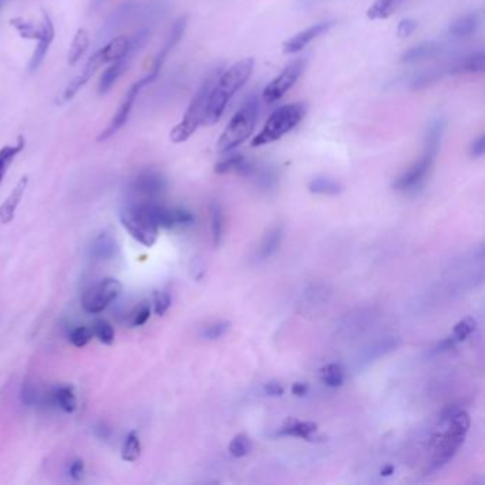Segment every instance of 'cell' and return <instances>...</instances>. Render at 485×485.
Returning <instances> with one entry per match:
<instances>
[{"instance_id":"1","label":"cell","mask_w":485,"mask_h":485,"mask_svg":"<svg viewBox=\"0 0 485 485\" xmlns=\"http://www.w3.org/2000/svg\"><path fill=\"white\" fill-rule=\"evenodd\" d=\"M254 65V58H248L239 60L225 72L222 70L221 74L215 80L212 90H211L204 126H214L221 119L232 97L247 84L248 80L252 76Z\"/></svg>"},{"instance_id":"2","label":"cell","mask_w":485,"mask_h":485,"mask_svg":"<svg viewBox=\"0 0 485 485\" xmlns=\"http://www.w3.org/2000/svg\"><path fill=\"white\" fill-rule=\"evenodd\" d=\"M224 65H218L205 77L203 84L199 86L196 96L192 97L189 109L185 110L181 121L175 126L170 133V140L174 144H181L187 142L192 135H196L201 126H204V119L207 112L208 100H210L211 90L214 86L215 80L221 74Z\"/></svg>"},{"instance_id":"3","label":"cell","mask_w":485,"mask_h":485,"mask_svg":"<svg viewBox=\"0 0 485 485\" xmlns=\"http://www.w3.org/2000/svg\"><path fill=\"white\" fill-rule=\"evenodd\" d=\"M127 48L128 37L117 36L110 40L109 43L103 46L102 49H98L95 55L89 58L81 72L74 79L70 80V83L65 86L62 95L58 98V104L69 103L81 90V88L90 81L91 77L95 76L100 67L121 58L127 51Z\"/></svg>"},{"instance_id":"4","label":"cell","mask_w":485,"mask_h":485,"mask_svg":"<svg viewBox=\"0 0 485 485\" xmlns=\"http://www.w3.org/2000/svg\"><path fill=\"white\" fill-rule=\"evenodd\" d=\"M258 114H259V98L252 93L245 98V102L239 107L235 116L229 119L227 127L222 131L221 137L218 140V151L229 152L247 142L250 135L254 133Z\"/></svg>"},{"instance_id":"5","label":"cell","mask_w":485,"mask_h":485,"mask_svg":"<svg viewBox=\"0 0 485 485\" xmlns=\"http://www.w3.org/2000/svg\"><path fill=\"white\" fill-rule=\"evenodd\" d=\"M447 423V430L435 444V457L431 461V471H437L444 467L457 451L463 446L464 438L470 428V416L458 409H449L443 417Z\"/></svg>"},{"instance_id":"6","label":"cell","mask_w":485,"mask_h":485,"mask_svg":"<svg viewBox=\"0 0 485 485\" xmlns=\"http://www.w3.org/2000/svg\"><path fill=\"white\" fill-rule=\"evenodd\" d=\"M306 112H308V107L304 103H294V104L279 107L266 119L264 127L258 133L250 145L262 147V145L278 142L301 123L306 116Z\"/></svg>"},{"instance_id":"7","label":"cell","mask_w":485,"mask_h":485,"mask_svg":"<svg viewBox=\"0 0 485 485\" xmlns=\"http://www.w3.org/2000/svg\"><path fill=\"white\" fill-rule=\"evenodd\" d=\"M151 201H138L124 208L119 214L121 225L142 247L151 248L158 239L159 227L152 217Z\"/></svg>"},{"instance_id":"8","label":"cell","mask_w":485,"mask_h":485,"mask_svg":"<svg viewBox=\"0 0 485 485\" xmlns=\"http://www.w3.org/2000/svg\"><path fill=\"white\" fill-rule=\"evenodd\" d=\"M150 35H151L150 29L142 27V29L137 30L131 39H128L127 51L121 58L114 60L110 65L109 69L103 73L100 83H98V93H100V96L107 95L112 90V86L117 83V80L130 69L131 63L135 60V55L140 53V50L144 48V44L150 39Z\"/></svg>"},{"instance_id":"9","label":"cell","mask_w":485,"mask_h":485,"mask_svg":"<svg viewBox=\"0 0 485 485\" xmlns=\"http://www.w3.org/2000/svg\"><path fill=\"white\" fill-rule=\"evenodd\" d=\"M123 294V283L116 278H103L91 283L81 295V308L89 315H100Z\"/></svg>"},{"instance_id":"10","label":"cell","mask_w":485,"mask_h":485,"mask_svg":"<svg viewBox=\"0 0 485 485\" xmlns=\"http://www.w3.org/2000/svg\"><path fill=\"white\" fill-rule=\"evenodd\" d=\"M306 65H308L306 58H296L279 73L275 79L269 81L268 86L262 91L265 103L269 104V103L278 102L287 95L288 91L296 84L297 80L301 79L304 69H306Z\"/></svg>"},{"instance_id":"11","label":"cell","mask_w":485,"mask_h":485,"mask_svg":"<svg viewBox=\"0 0 485 485\" xmlns=\"http://www.w3.org/2000/svg\"><path fill=\"white\" fill-rule=\"evenodd\" d=\"M151 83L152 81H150V77L145 76L142 77V79L137 80V81L126 91L123 100L119 103V110H117L116 114L112 116L109 126L105 127V130L103 131L102 135H98V142H107L109 138H112V135H116L117 131L121 130V127H124V124L127 123L128 119H130L131 112H133V107H135V100H137L138 95H140V91Z\"/></svg>"},{"instance_id":"12","label":"cell","mask_w":485,"mask_h":485,"mask_svg":"<svg viewBox=\"0 0 485 485\" xmlns=\"http://www.w3.org/2000/svg\"><path fill=\"white\" fill-rule=\"evenodd\" d=\"M435 157H437L435 152L424 150L421 158L396 180L393 189L402 192L417 191V189H421L424 182L427 181L428 175L433 170Z\"/></svg>"},{"instance_id":"13","label":"cell","mask_w":485,"mask_h":485,"mask_svg":"<svg viewBox=\"0 0 485 485\" xmlns=\"http://www.w3.org/2000/svg\"><path fill=\"white\" fill-rule=\"evenodd\" d=\"M130 189L135 196L142 198V201H156L167 189V182L158 171L145 170L135 178Z\"/></svg>"},{"instance_id":"14","label":"cell","mask_w":485,"mask_h":485,"mask_svg":"<svg viewBox=\"0 0 485 485\" xmlns=\"http://www.w3.org/2000/svg\"><path fill=\"white\" fill-rule=\"evenodd\" d=\"M334 20H325V22L315 23L312 25L308 29L302 30V32L296 33L294 36L282 44V50L285 55H296L299 51L304 50V48H308L309 44L313 40L319 39L323 36L325 33L329 32L334 27Z\"/></svg>"},{"instance_id":"15","label":"cell","mask_w":485,"mask_h":485,"mask_svg":"<svg viewBox=\"0 0 485 485\" xmlns=\"http://www.w3.org/2000/svg\"><path fill=\"white\" fill-rule=\"evenodd\" d=\"M187 25H189V18H187V16H182V18L178 19L177 22L171 27L166 43H164L163 48L158 51V55L154 58L151 69H150L149 74L152 79H157V77H158L159 72L163 69L164 63L167 60L171 51L174 50L175 46L181 42L185 29H187Z\"/></svg>"},{"instance_id":"16","label":"cell","mask_w":485,"mask_h":485,"mask_svg":"<svg viewBox=\"0 0 485 485\" xmlns=\"http://www.w3.org/2000/svg\"><path fill=\"white\" fill-rule=\"evenodd\" d=\"M55 23L51 20L50 16L44 12L43 22L40 26V36L37 39V46L33 51L32 58L29 63V72L35 73L39 69L40 65L43 63L44 58L48 55L49 49H50L53 40H55Z\"/></svg>"},{"instance_id":"17","label":"cell","mask_w":485,"mask_h":485,"mask_svg":"<svg viewBox=\"0 0 485 485\" xmlns=\"http://www.w3.org/2000/svg\"><path fill=\"white\" fill-rule=\"evenodd\" d=\"M27 185H29V177L23 175L15 185V189H12L8 198L4 199V203L0 205V224L8 225L15 219L16 211L22 203Z\"/></svg>"},{"instance_id":"18","label":"cell","mask_w":485,"mask_h":485,"mask_svg":"<svg viewBox=\"0 0 485 485\" xmlns=\"http://www.w3.org/2000/svg\"><path fill=\"white\" fill-rule=\"evenodd\" d=\"M484 51L478 50L463 58H456L449 65L450 76H467V74H481L484 73Z\"/></svg>"},{"instance_id":"19","label":"cell","mask_w":485,"mask_h":485,"mask_svg":"<svg viewBox=\"0 0 485 485\" xmlns=\"http://www.w3.org/2000/svg\"><path fill=\"white\" fill-rule=\"evenodd\" d=\"M89 254L95 261H112L119 254V242L110 232H102L93 239Z\"/></svg>"},{"instance_id":"20","label":"cell","mask_w":485,"mask_h":485,"mask_svg":"<svg viewBox=\"0 0 485 485\" xmlns=\"http://www.w3.org/2000/svg\"><path fill=\"white\" fill-rule=\"evenodd\" d=\"M444 51V46L435 40L430 42H423V43L416 44L413 48L404 51L402 56V62L407 65H414V63L426 62L431 58H437Z\"/></svg>"},{"instance_id":"21","label":"cell","mask_w":485,"mask_h":485,"mask_svg":"<svg viewBox=\"0 0 485 485\" xmlns=\"http://www.w3.org/2000/svg\"><path fill=\"white\" fill-rule=\"evenodd\" d=\"M482 23V16L480 12H471L467 15L460 16L456 19L449 27V36L453 39H467V37L473 36L477 30L480 29V26Z\"/></svg>"},{"instance_id":"22","label":"cell","mask_w":485,"mask_h":485,"mask_svg":"<svg viewBox=\"0 0 485 485\" xmlns=\"http://www.w3.org/2000/svg\"><path fill=\"white\" fill-rule=\"evenodd\" d=\"M49 406L58 407L63 413L72 414L77 409L76 393L70 386H58L49 391Z\"/></svg>"},{"instance_id":"23","label":"cell","mask_w":485,"mask_h":485,"mask_svg":"<svg viewBox=\"0 0 485 485\" xmlns=\"http://www.w3.org/2000/svg\"><path fill=\"white\" fill-rule=\"evenodd\" d=\"M446 128L447 119L444 117L438 116L431 119L427 128H426V135H424V150L438 154Z\"/></svg>"},{"instance_id":"24","label":"cell","mask_w":485,"mask_h":485,"mask_svg":"<svg viewBox=\"0 0 485 485\" xmlns=\"http://www.w3.org/2000/svg\"><path fill=\"white\" fill-rule=\"evenodd\" d=\"M409 0H374V4L367 9V18L372 20H384L395 15L398 9Z\"/></svg>"},{"instance_id":"25","label":"cell","mask_w":485,"mask_h":485,"mask_svg":"<svg viewBox=\"0 0 485 485\" xmlns=\"http://www.w3.org/2000/svg\"><path fill=\"white\" fill-rule=\"evenodd\" d=\"M283 229L282 227H275L269 229L266 235L262 238L261 245L257 250V259L264 261L266 258L272 257L278 250L279 245L282 242Z\"/></svg>"},{"instance_id":"26","label":"cell","mask_w":485,"mask_h":485,"mask_svg":"<svg viewBox=\"0 0 485 485\" xmlns=\"http://www.w3.org/2000/svg\"><path fill=\"white\" fill-rule=\"evenodd\" d=\"M318 431V426L311 421H299L295 419H289L285 423L279 435H290V437L304 438V440H312V435Z\"/></svg>"},{"instance_id":"27","label":"cell","mask_w":485,"mask_h":485,"mask_svg":"<svg viewBox=\"0 0 485 485\" xmlns=\"http://www.w3.org/2000/svg\"><path fill=\"white\" fill-rule=\"evenodd\" d=\"M25 138H23V135H20L16 144L4 145V149H0V185L4 182L6 173H8L12 164L15 161L16 157L25 150Z\"/></svg>"},{"instance_id":"28","label":"cell","mask_w":485,"mask_h":485,"mask_svg":"<svg viewBox=\"0 0 485 485\" xmlns=\"http://www.w3.org/2000/svg\"><path fill=\"white\" fill-rule=\"evenodd\" d=\"M90 48V35L88 30L79 29L74 35L72 46H70L69 56H67V63L70 65H76L80 62V58L86 55V51Z\"/></svg>"},{"instance_id":"29","label":"cell","mask_w":485,"mask_h":485,"mask_svg":"<svg viewBox=\"0 0 485 485\" xmlns=\"http://www.w3.org/2000/svg\"><path fill=\"white\" fill-rule=\"evenodd\" d=\"M140 456H142V442H140L137 431L131 430L124 438L121 458L127 463H135Z\"/></svg>"},{"instance_id":"30","label":"cell","mask_w":485,"mask_h":485,"mask_svg":"<svg viewBox=\"0 0 485 485\" xmlns=\"http://www.w3.org/2000/svg\"><path fill=\"white\" fill-rule=\"evenodd\" d=\"M309 191L318 196H339L343 189L339 182L329 177H316L309 184Z\"/></svg>"},{"instance_id":"31","label":"cell","mask_w":485,"mask_h":485,"mask_svg":"<svg viewBox=\"0 0 485 485\" xmlns=\"http://www.w3.org/2000/svg\"><path fill=\"white\" fill-rule=\"evenodd\" d=\"M23 404L29 407L44 406L49 404V393H43L37 386L32 383L23 384L20 391Z\"/></svg>"},{"instance_id":"32","label":"cell","mask_w":485,"mask_h":485,"mask_svg":"<svg viewBox=\"0 0 485 485\" xmlns=\"http://www.w3.org/2000/svg\"><path fill=\"white\" fill-rule=\"evenodd\" d=\"M211 232H212V242L215 247H219L224 236V212L218 203L211 204Z\"/></svg>"},{"instance_id":"33","label":"cell","mask_w":485,"mask_h":485,"mask_svg":"<svg viewBox=\"0 0 485 485\" xmlns=\"http://www.w3.org/2000/svg\"><path fill=\"white\" fill-rule=\"evenodd\" d=\"M151 316V304L149 301H142L131 309L130 313L126 316V325L128 327H144Z\"/></svg>"},{"instance_id":"34","label":"cell","mask_w":485,"mask_h":485,"mask_svg":"<svg viewBox=\"0 0 485 485\" xmlns=\"http://www.w3.org/2000/svg\"><path fill=\"white\" fill-rule=\"evenodd\" d=\"M91 330H93V336L100 343L112 344V342L116 339V330L112 327V323L107 322L105 319H96L93 325H91Z\"/></svg>"},{"instance_id":"35","label":"cell","mask_w":485,"mask_h":485,"mask_svg":"<svg viewBox=\"0 0 485 485\" xmlns=\"http://www.w3.org/2000/svg\"><path fill=\"white\" fill-rule=\"evenodd\" d=\"M322 381L329 386V388H339L344 381V370L341 365L337 363H330L322 370Z\"/></svg>"},{"instance_id":"36","label":"cell","mask_w":485,"mask_h":485,"mask_svg":"<svg viewBox=\"0 0 485 485\" xmlns=\"http://www.w3.org/2000/svg\"><path fill=\"white\" fill-rule=\"evenodd\" d=\"M252 450V443H250V437L247 435H236L231 443H229V453L235 458H242V457L248 456Z\"/></svg>"},{"instance_id":"37","label":"cell","mask_w":485,"mask_h":485,"mask_svg":"<svg viewBox=\"0 0 485 485\" xmlns=\"http://www.w3.org/2000/svg\"><path fill=\"white\" fill-rule=\"evenodd\" d=\"M11 25L20 33L23 39L37 40L40 36V27L27 22L23 18L12 19Z\"/></svg>"},{"instance_id":"38","label":"cell","mask_w":485,"mask_h":485,"mask_svg":"<svg viewBox=\"0 0 485 485\" xmlns=\"http://www.w3.org/2000/svg\"><path fill=\"white\" fill-rule=\"evenodd\" d=\"M91 327H77L69 334V341L76 348H84L93 339Z\"/></svg>"},{"instance_id":"39","label":"cell","mask_w":485,"mask_h":485,"mask_svg":"<svg viewBox=\"0 0 485 485\" xmlns=\"http://www.w3.org/2000/svg\"><path fill=\"white\" fill-rule=\"evenodd\" d=\"M171 306V295L166 290H156L152 294V311L157 316H164Z\"/></svg>"},{"instance_id":"40","label":"cell","mask_w":485,"mask_h":485,"mask_svg":"<svg viewBox=\"0 0 485 485\" xmlns=\"http://www.w3.org/2000/svg\"><path fill=\"white\" fill-rule=\"evenodd\" d=\"M477 327V322L473 318H466L460 322L457 323L453 329V335L451 336L456 339L457 342H463L474 332Z\"/></svg>"},{"instance_id":"41","label":"cell","mask_w":485,"mask_h":485,"mask_svg":"<svg viewBox=\"0 0 485 485\" xmlns=\"http://www.w3.org/2000/svg\"><path fill=\"white\" fill-rule=\"evenodd\" d=\"M229 329H231V323L229 322H215L207 329L204 330V337L205 339H210V341H215V339H219V337L225 336L228 334Z\"/></svg>"},{"instance_id":"42","label":"cell","mask_w":485,"mask_h":485,"mask_svg":"<svg viewBox=\"0 0 485 485\" xmlns=\"http://www.w3.org/2000/svg\"><path fill=\"white\" fill-rule=\"evenodd\" d=\"M67 474L72 478L73 481H81L86 474V466L84 461L80 458H74L70 461L69 467H67Z\"/></svg>"},{"instance_id":"43","label":"cell","mask_w":485,"mask_h":485,"mask_svg":"<svg viewBox=\"0 0 485 485\" xmlns=\"http://www.w3.org/2000/svg\"><path fill=\"white\" fill-rule=\"evenodd\" d=\"M417 22L414 19H403L402 22L398 23L397 35L400 37H409L416 32Z\"/></svg>"},{"instance_id":"44","label":"cell","mask_w":485,"mask_h":485,"mask_svg":"<svg viewBox=\"0 0 485 485\" xmlns=\"http://www.w3.org/2000/svg\"><path fill=\"white\" fill-rule=\"evenodd\" d=\"M485 152V135H481L475 138L474 142H471L470 154L474 158H481Z\"/></svg>"},{"instance_id":"45","label":"cell","mask_w":485,"mask_h":485,"mask_svg":"<svg viewBox=\"0 0 485 485\" xmlns=\"http://www.w3.org/2000/svg\"><path fill=\"white\" fill-rule=\"evenodd\" d=\"M265 393L278 397V396L283 395V388L278 381H269V383L265 384Z\"/></svg>"},{"instance_id":"46","label":"cell","mask_w":485,"mask_h":485,"mask_svg":"<svg viewBox=\"0 0 485 485\" xmlns=\"http://www.w3.org/2000/svg\"><path fill=\"white\" fill-rule=\"evenodd\" d=\"M457 343H458V342H457L453 336L446 337L444 341H442L440 342V343H438L437 350L438 351L450 350V349H453Z\"/></svg>"},{"instance_id":"47","label":"cell","mask_w":485,"mask_h":485,"mask_svg":"<svg viewBox=\"0 0 485 485\" xmlns=\"http://www.w3.org/2000/svg\"><path fill=\"white\" fill-rule=\"evenodd\" d=\"M309 386L304 383H295L294 388H292V393L297 397H304V396L308 395Z\"/></svg>"},{"instance_id":"48","label":"cell","mask_w":485,"mask_h":485,"mask_svg":"<svg viewBox=\"0 0 485 485\" xmlns=\"http://www.w3.org/2000/svg\"><path fill=\"white\" fill-rule=\"evenodd\" d=\"M110 433H112V430L107 426H104V424H100V426L96 427V435L102 438V440H109Z\"/></svg>"},{"instance_id":"49","label":"cell","mask_w":485,"mask_h":485,"mask_svg":"<svg viewBox=\"0 0 485 485\" xmlns=\"http://www.w3.org/2000/svg\"><path fill=\"white\" fill-rule=\"evenodd\" d=\"M393 473H395V467H393L391 464H389V466H384L381 471V474L383 475V477H390Z\"/></svg>"},{"instance_id":"50","label":"cell","mask_w":485,"mask_h":485,"mask_svg":"<svg viewBox=\"0 0 485 485\" xmlns=\"http://www.w3.org/2000/svg\"><path fill=\"white\" fill-rule=\"evenodd\" d=\"M103 2H104V0H95V2L91 4V6H93V8H97V6H100V4H103Z\"/></svg>"},{"instance_id":"51","label":"cell","mask_w":485,"mask_h":485,"mask_svg":"<svg viewBox=\"0 0 485 485\" xmlns=\"http://www.w3.org/2000/svg\"><path fill=\"white\" fill-rule=\"evenodd\" d=\"M6 0H0V9L4 8V4Z\"/></svg>"}]
</instances>
